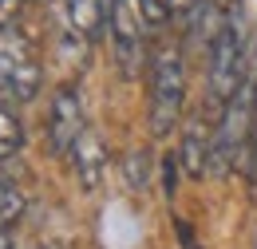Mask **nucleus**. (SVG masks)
<instances>
[{"mask_svg": "<svg viewBox=\"0 0 257 249\" xmlns=\"http://www.w3.org/2000/svg\"><path fill=\"white\" fill-rule=\"evenodd\" d=\"M198 0H170V12H186V8H194Z\"/></svg>", "mask_w": 257, "mask_h": 249, "instance_id": "nucleus-15", "label": "nucleus"}, {"mask_svg": "<svg viewBox=\"0 0 257 249\" xmlns=\"http://www.w3.org/2000/svg\"><path fill=\"white\" fill-rule=\"evenodd\" d=\"M210 151H214V135L202 115H190L182 123V143H178V162L190 178H202L210 170Z\"/></svg>", "mask_w": 257, "mask_h": 249, "instance_id": "nucleus-7", "label": "nucleus"}, {"mask_svg": "<svg viewBox=\"0 0 257 249\" xmlns=\"http://www.w3.org/2000/svg\"><path fill=\"white\" fill-rule=\"evenodd\" d=\"M245 12L237 0H229L222 12V28L210 44V95L225 107V99L237 91V83L245 79Z\"/></svg>", "mask_w": 257, "mask_h": 249, "instance_id": "nucleus-3", "label": "nucleus"}, {"mask_svg": "<svg viewBox=\"0 0 257 249\" xmlns=\"http://www.w3.org/2000/svg\"><path fill=\"white\" fill-rule=\"evenodd\" d=\"M143 28H147V20L135 0H107V36H111V52H115L123 79H139V71L147 63Z\"/></svg>", "mask_w": 257, "mask_h": 249, "instance_id": "nucleus-4", "label": "nucleus"}, {"mask_svg": "<svg viewBox=\"0 0 257 249\" xmlns=\"http://www.w3.org/2000/svg\"><path fill=\"white\" fill-rule=\"evenodd\" d=\"M67 28L79 40H99L107 28V0H67Z\"/></svg>", "mask_w": 257, "mask_h": 249, "instance_id": "nucleus-9", "label": "nucleus"}, {"mask_svg": "<svg viewBox=\"0 0 257 249\" xmlns=\"http://www.w3.org/2000/svg\"><path fill=\"white\" fill-rule=\"evenodd\" d=\"M182 103H186V63L182 48L159 44L151 56V131L155 139H166L178 119H182Z\"/></svg>", "mask_w": 257, "mask_h": 249, "instance_id": "nucleus-2", "label": "nucleus"}, {"mask_svg": "<svg viewBox=\"0 0 257 249\" xmlns=\"http://www.w3.org/2000/svg\"><path fill=\"white\" fill-rule=\"evenodd\" d=\"M0 249H12V237H8V229H0Z\"/></svg>", "mask_w": 257, "mask_h": 249, "instance_id": "nucleus-16", "label": "nucleus"}, {"mask_svg": "<svg viewBox=\"0 0 257 249\" xmlns=\"http://www.w3.org/2000/svg\"><path fill=\"white\" fill-rule=\"evenodd\" d=\"M20 143H24V127L12 115V107L0 99V158H12L20 151Z\"/></svg>", "mask_w": 257, "mask_h": 249, "instance_id": "nucleus-10", "label": "nucleus"}, {"mask_svg": "<svg viewBox=\"0 0 257 249\" xmlns=\"http://www.w3.org/2000/svg\"><path fill=\"white\" fill-rule=\"evenodd\" d=\"M71 166H75V178H79V186L83 190H95L103 182V170H107V151H103V143H99V135L87 127L83 135H79V143L71 147Z\"/></svg>", "mask_w": 257, "mask_h": 249, "instance_id": "nucleus-8", "label": "nucleus"}, {"mask_svg": "<svg viewBox=\"0 0 257 249\" xmlns=\"http://www.w3.org/2000/svg\"><path fill=\"white\" fill-rule=\"evenodd\" d=\"M28 249H44V245H28Z\"/></svg>", "mask_w": 257, "mask_h": 249, "instance_id": "nucleus-17", "label": "nucleus"}, {"mask_svg": "<svg viewBox=\"0 0 257 249\" xmlns=\"http://www.w3.org/2000/svg\"><path fill=\"white\" fill-rule=\"evenodd\" d=\"M20 214H24V194L16 186H8V182H0V229L16 225Z\"/></svg>", "mask_w": 257, "mask_h": 249, "instance_id": "nucleus-11", "label": "nucleus"}, {"mask_svg": "<svg viewBox=\"0 0 257 249\" xmlns=\"http://www.w3.org/2000/svg\"><path fill=\"white\" fill-rule=\"evenodd\" d=\"M249 178L257 190V111H253V139H249Z\"/></svg>", "mask_w": 257, "mask_h": 249, "instance_id": "nucleus-14", "label": "nucleus"}, {"mask_svg": "<svg viewBox=\"0 0 257 249\" xmlns=\"http://www.w3.org/2000/svg\"><path fill=\"white\" fill-rule=\"evenodd\" d=\"M40 83H44V71H40V60L32 56L28 40L12 28H0V91L4 99L28 103L36 99Z\"/></svg>", "mask_w": 257, "mask_h": 249, "instance_id": "nucleus-5", "label": "nucleus"}, {"mask_svg": "<svg viewBox=\"0 0 257 249\" xmlns=\"http://www.w3.org/2000/svg\"><path fill=\"white\" fill-rule=\"evenodd\" d=\"M135 4H139V12H143L147 28H162V24L170 20V0H135Z\"/></svg>", "mask_w": 257, "mask_h": 249, "instance_id": "nucleus-12", "label": "nucleus"}, {"mask_svg": "<svg viewBox=\"0 0 257 249\" xmlns=\"http://www.w3.org/2000/svg\"><path fill=\"white\" fill-rule=\"evenodd\" d=\"M16 16H20V0H0V28H12Z\"/></svg>", "mask_w": 257, "mask_h": 249, "instance_id": "nucleus-13", "label": "nucleus"}, {"mask_svg": "<svg viewBox=\"0 0 257 249\" xmlns=\"http://www.w3.org/2000/svg\"><path fill=\"white\" fill-rule=\"evenodd\" d=\"M253 111H257V71H245V79L237 83V91L225 99L222 119L214 127V151H210V170L225 178L241 158L249 155V139H253Z\"/></svg>", "mask_w": 257, "mask_h": 249, "instance_id": "nucleus-1", "label": "nucleus"}, {"mask_svg": "<svg viewBox=\"0 0 257 249\" xmlns=\"http://www.w3.org/2000/svg\"><path fill=\"white\" fill-rule=\"evenodd\" d=\"M87 131L83 123V95L75 83H64L52 95V107H48V143L56 155H71V147L79 143V135Z\"/></svg>", "mask_w": 257, "mask_h": 249, "instance_id": "nucleus-6", "label": "nucleus"}]
</instances>
